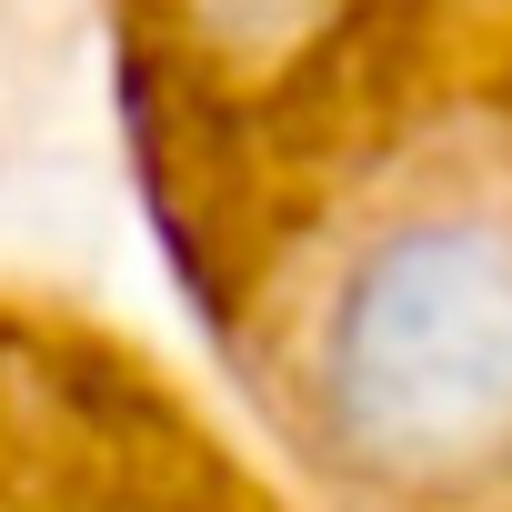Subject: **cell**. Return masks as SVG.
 Masks as SVG:
<instances>
[{
    "mask_svg": "<svg viewBox=\"0 0 512 512\" xmlns=\"http://www.w3.org/2000/svg\"><path fill=\"white\" fill-rule=\"evenodd\" d=\"M332 432L402 482H472L512 462V221H402L342 282L322 332Z\"/></svg>",
    "mask_w": 512,
    "mask_h": 512,
    "instance_id": "obj_1",
    "label": "cell"
}]
</instances>
